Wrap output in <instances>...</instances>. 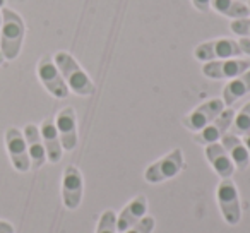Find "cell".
Segmentation results:
<instances>
[{
	"mask_svg": "<svg viewBox=\"0 0 250 233\" xmlns=\"http://www.w3.org/2000/svg\"><path fill=\"white\" fill-rule=\"evenodd\" d=\"M2 22H0V52L5 60H16L22 50L26 36L24 19L14 9L4 7L0 11Z\"/></svg>",
	"mask_w": 250,
	"mask_h": 233,
	"instance_id": "6da1fadb",
	"label": "cell"
},
{
	"mask_svg": "<svg viewBox=\"0 0 250 233\" xmlns=\"http://www.w3.org/2000/svg\"><path fill=\"white\" fill-rule=\"evenodd\" d=\"M57 67H59L60 74H62L63 81H65L67 87L72 93L79 94V96H91L96 91L94 83L91 77L86 74V70L79 65L76 59L67 52H57L53 55Z\"/></svg>",
	"mask_w": 250,
	"mask_h": 233,
	"instance_id": "7a4b0ae2",
	"label": "cell"
},
{
	"mask_svg": "<svg viewBox=\"0 0 250 233\" xmlns=\"http://www.w3.org/2000/svg\"><path fill=\"white\" fill-rule=\"evenodd\" d=\"M185 168V160L182 149H173L168 154H165L163 158H160L158 161L151 163L144 171V178L149 184H161L165 180L177 177L182 170Z\"/></svg>",
	"mask_w": 250,
	"mask_h": 233,
	"instance_id": "3957f363",
	"label": "cell"
},
{
	"mask_svg": "<svg viewBox=\"0 0 250 233\" xmlns=\"http://www.w3.org/2000/svg\"><path fill=\"white\" fill-rule=\"evenodd\" d=\"M218 197V206L221 216L228 225L235 226L242 219V206H240V195L235 182L231 178H221L216 191Z\"/></svg>",
	"mask_w": 250,
	"mask_h": 233,
	"instance_id": "277c9868",
	"label": "cell"
},
{
	"mask_svg": "<svg viewBox=\"0 0 250 233\" xmlns=\"http://www.w3.org/2000/svg\"><path fill=\"white\" fill-rule=\"evenodd\" d=\"M36 72H38V77L42 81V84L45 86V89L52 94L53 98H67L70 93V89L67 87L65 81H63L62 74H60L59 67H57L55 60L50 55H43L40 59L38 65H36Z\"/></svg>",
	"mask_w": 250,
	"mask_h": 233,
	"instance_id": "5b68a950",
	"label": "cell"
},
{
	"mask_svg": "<svg viewBox=\"0 0 250 233\" xmlns=\"http://www.w3.org/2000/svg\"><path fill=\"white\" fill-rule=\"evenodd\" d=\"M240 55H242V50L238 46V42L231 38H216L211 42H204L194 50V57L201 62L235 59Z\"/></svg>",
	"mask_w": 250,
	"mask_h": 233,
	"instance_id": "8992f818",
	"label": "cell"
},
{
	"mask_svg": "<svg viewBox=\"0 0 250 233\" xmlns=\"http://www.w3.org/2000/svg\"><path fill=\"white\" fill-rule=\"evenodd\" d=\"M225 110V103H223L221 98H214V100H209L206 103L199 105L195 110H192L188 115H185L182 119V126L185 129L192 130V132H199L206 126L212 122V120L218 117L221 111Z\"/></svg>",
	"mask_w": 250,
	"mask_h": 233,
	"instance_id": "52a82bcc",
	"label": "cell"
},
{
	"mask_svg": "<svg viewBox=\"0 0 250 233\" xmlns=\"http://www.w3.org/2000/svg\"><path fill=\"white\" fill-rule=\"evenodd\" d=\"M250 69V60L247 59H225V60H211V62H204L202 65V74L209 79H235V77L242 76L243 72Z\"/></svg>",
	"mask_w": 250,
	"mask_h": 233,
	"instance_id": "ba28073f",
	"label": "cell"
},
{
	"mask_svg": "<svg viewBox=\"0 0 250 233\" xmlns=\"http://www.w3.org/2000/svg\"><path fill=\"white\" fill-rule=\"evenodd\" d=\"M5 148H7L11 163L16 170L21 173L31 170V160H29L28 146H26L22 130L16 129V127H9L5 130Z\"/></svg>",
	"mask_w": 250,
	"mask_h": 233,
	"instance_id": "9c48e42d",
	"label": "cell"
},
{
	"mask_svg": "<svg viewBox=\"0 0 250 233\" xmlns=\"http://www.w3.org/2000/svg\"><path fill=\"white\" fill-rule=\"evenodd\" d=\"M83 191H84V180L83 173L77 167L69 165L63 170L62 177V201L63 206L70 211L77 209L83 201Z\"/></svg>",
	"mask_w": 250,
	"mask_h": 233,
	"instance_id": "30bf717a",
	"label": "cell"
},
{
	"mask_svg": "<svg viewBox=\"0 0 250 233\" xmlns=\"http://www.w3.org/2000/svg\"><path fill=\"white\" fill-rule=\"evenodd\" d=\"M233 119H235V111H233L231 108L223 110L221 113H219L218 117L209 124V126H206L202 130L195 132L194 143L202 144V146H208V144L221 141V137L225 136V134L228 132L229 127H231Z\"/></svg>",
	"mask_w": 250,
	"mask_h": 233,
	"instance_id": "8fae6325",
	"label": "cell"
},
{
	"mask_svg": "<svg viewBox=\"0 0 250 233\" xmlns=\"http://www.w3.org/2000/svg\"><path fill=\"white\" fill-rule=\"evenodd\" d=\"M55 127L59 130L63 151H72L77 146V117L72 106H65L57 113Z\"/></svg>",
	"mask_w": 250,
	"mask_h": 233,
	"instance_id": "7c38bea8",
	"label": "cell"
},
{
	"mask_svg": "<svg viewBox=\"0 0 250 233\" xmlns=\"http://www.w3.org/2000/svg\"><path fill=\"white\" fill-rule=\"evenodd\" d=\"M40 134H42L43 139V146L46 151V160L50 163H59L62 160L63 154V148L60 143V136L59 130L55 127V120L52 119H45L40 126Z\"/></svg>",
	"mask_w": 250,
	"mask_h": 233,
	"instance_id": "4fadbf2b",
	"label": "cell"
},
{
	"mask_svg": "<svg viewBox=\"0 0 250 233\" xmlns=\"http://www.w3.org/2000/svg\"><path fill=\"white\" fill-rule=\"evenodd\" d=\"M147 212V199L146 195H136L129 204L125 206L117 216V228L118 233H124L130 226L136 225L139 219H143Z\"/></svg>",
	"mask_w": 250,
	"mask_h": 233,
	"instance_id": "5bb4252c",
	"label": "cell"
},
{
	"mask_svg": "<svg viewBox=\"0 0 250 233\" xmlns=\"http://www.w3.org/2000/svg\"><path fill=\"white\" fill-rule=\"evenodd\" d=\"M22 136H24L26 146H28L31 168L33 170H40V168L46 163V151H45V146H43L40 129L35 124H28V126L24 127V130H22Z\"/></svg>",
	"mask_w": 250,
	"mask_h": 233,
	"instance_id": "9a60e30c",
	"label": "cell"
},
{
	"mask_svg": "<svg viewBox=\"0 0 250 233\" xmlns=\"http://www.w3.org/2000/svg\"><path fill=\"white\" fill-rule=\"evenodd\" d=\"M206 158H208L212 170L221 178H231V175L235 173V165H233L231 158L228 156L226 149L221 146V143L208 144L206 146Z\"/></svg>",
	"mask_w": 250,
	"mask_h": 233,
	"instance_id": "2e32d148",
	"label": "cell"
},
{
	"mask_svg": "<svg viewBox=\"0 0 250 233\" xmlns=\"http://www.w3.org/2000/svg\"><path fill=\"white\" fill-rule=\"evenodd\" d=\"M221 146L225 148L228 156L231 158L235 168H238V170H242V171L249 168L250 154H249V149L245 148V144H243V141L240 139V136L226 132L225 136L221 137Z\"/></svg>",
	"mask_w": 250,
	"mask_h": 233,
	"instance_id": "e0dca14e",
	"label": "cell"
},
{
	"mask_svg": "<svg viewBox=\"0 0 250 233\" xmlns=\"http://www.w3.org/2000/svg\"><path fill=\"white\" fill-rule=\"evenodd\" d=\"M249 93H250V69L226 84L225 89H223L221 100L225 103V106H231L233 103H236L240 98H243Z\"/></svg>",
	"mask_w": 250,
	"mask_h": 233,
	"instance_id": "ac0fdd59",
	"label": "cell"
},
{
	"mask_svg": "<svg viewBox=\"0 0 250 233\" xmlns=\"http://www.w3.org/2000/svg\"><path fill=\"white\" fill-rule=\"evenodd\" d=\"M211 9L225 18H229L231 21L250 16V7L240 0H211Z\"/></svg>",
	"mask_w": 250,
	"mask_h": 233,
	"instance_id": "d6986e66",
	"label": "cell"
},
{
	"mask_svg": "<svg viewBox=\"0 0 250 233\" xmlns=\"http://www.w3.org/2000/svg\"><path fill=\"white\" fill-rule=\"evenodd\" d=\"M231 127H233V134H235V136L250 134V101L235 115Z\"/></svg>",
	"mask_w": 250,
	"mask_h": 233,
	"instance_id": "ffe728a7",
	"label": "cell"
},
{
	"mask_svg": "<svg viewBox=\"0 0 250 233\" xmlns=\"http://www.w3.org/2000/svg\"><path fill=\"white\" fill-rule=\"evenodd\" d=\"M96 233H118L117 214H115L111 209H106V211L101 214L100 221H98V226H96Z\"/></svg>",
	"mask_w": 250,
	"mask_h": 233,
	"instance_id": "44dd1931",
	"label": "cell"
},
{
	"mask_svg": "<svg viewBox=\"0 0 250 233\" xmlns=\"http://www.w3.org/2000/svg\"><path fill=\"white\" fill-rule=\"evenodd\" d=\"M156 221H154L153 216H144L143 219L136 223L134 226H130L129 230H125L124 233H153Z\"/></svg>",
	"mask_w": 250,
	"mask_h": 233,
	"instance_id": "7402d4cb",
	"label": "cell"
},
{
	"mask_svg": "<svg viewBox=\"0 0 250 233\" xmlns=\"http://www.w3.org/2000/svg\"><path fill=\"white\" fill-rule=\"evenodd\" d=\"M231 31L240 38H250V18H240L231 21Z\"/></svg>",
	"mask_w": 250,
	"mask_h": 233,
	"instance_id": "603a6c76",
	"label": "cell"
},
{
	"mask_svg": "<svg viewBox=\"0 0 250 233\" xmlns=\"http://www.w3.org/2000/svg\"><path fill=\"white\" fill-rule=\"evenodd\" d=\"M192 5H194L199 12L211 11V0H192Z\"/></svg>",
	"mask_w": 250,
	"mask_h": 233,
	"instance_id": "cb8c5ba5",
	"label": "cell"
},
{
	"mask_svg": "<svg viewBox=\"0 0 250 233\" xmlns=\"http://www.w3.org/2000/svg\"><path fill=\"white\" fill-rule=\"evenodd\" d=\"M238 46H240V50H242V53L250 57V38H240Z\"/></svg>",
	"mask_w": 250,
	"mask_h": 233,
	"instance_id": "d4e9b609",
	"label": "cell"
},
{
	"mask_svg": "<svg viewBox=\"0 0 250 233\" xmlns=\"http://www.w3.org/2000/svg\"><path fill=\"white\" fill-rule=\"evenodd\" d=\"M0 233H14V226L7 221H0Z\"/></svg>",
	"mask_w": 250,
	"mask_h": 233,
	"instance_id": "484cf974",
	"label": "cell"
},
{
	"mask_svg": "<svg viewBox=\"0 0 250 233\" xmlns=\"http://www.w3.org/2000/svg\"><path fill=\"white\" fill-rule=\"evenodd\" d=\"M242 141H243V144H245L247 149H249V154H250V134H245Z\"/></svg>",
	"mask_w": 250,
	"mask_h": 233,
	"instance_id": "4316f807",
	"label": "cell"
},
{
	"mask_svg": "<svg viewBox=\"0 0 250 233\" xmlns=\"http://www.w3.org/2000/svg\"><path fill=\"white\" fill-rule=\"evenodd\" d=\"M5 7V0H0V11Z\"/></svg>",
	"mask_w": 250,
	"mask_h": 233,
	"instance_id": "83f0119b",
	"label": "cell"
},
{
	"mask_svg": "<svg viewBox=\"0 0 250 233\" xmlns=\"http://www.w3.org/2000/svg\"><path fill=\"white\" fill-rule=\"evenodd\" d=\"M5 62V59H4V55H2V52H0V65Z\"/></svg>",
	"mask_w": 250,
	"mask_h": 233,
	"instance_id": "f1b7e54d",
	"label": "cell"
},
{
	"mask_svg": "<svg viewBox=\"0 0 250 233\" xmlns=\"http://www.w3.org/2000/svg\"><path fill=\"white\" fill-rule=\"evenodd\" d=\"M247 2H249V4H247V5H249V7H250V0H247Z\"/></svg>",
	"mask_w": 250,
	"mask_h": 233,
	"instance_id": "f546056e",
	"label": "cell"
},
{
	"mask_svg": "<svg viewBox=\"0 0 250 233\" xmlns=\"http://www.w3.org/2000/svg\"><path fill=\"white\" fill-rule=\"evenodd\" d=\"M0 22H2V14H0Z\"/></svg>",
	"mask_w": 250,
	"mask_h": 233,
	"instance_id": "4dcf8cb0",
	"label": "cell"
},
{
	"mask_svg": "<svg viewBox=\"0 0 250 233\" xmlns=\"http://www.w3.org/2000/svg\"><path fill=\"white\" fill-rule=\"evenodd\" d=\"M240 2H247V0H240Z\"/></svg>",
	"mask_w": 250,
	"mask_h": 233,
	"instance_id": "1f68e13d",
	"label": "cell"
}]
</instances>
